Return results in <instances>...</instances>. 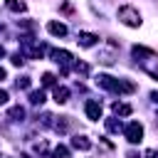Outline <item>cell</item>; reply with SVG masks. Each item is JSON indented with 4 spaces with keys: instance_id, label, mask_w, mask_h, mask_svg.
<instances>
[{
    "instance_id": "6da1fadb",
    "label": "cell",
    "mask_w": 158,
    "mask_h": 158,
    "mask_svg": "<svg viewBox=\"0 0 158 158\" xmlns=\"http://www.w3.org/2000/svg\"><path fill=\"white\" fill-rule=\"evenodd\" d=\"M96 86L106 89V91H114V94H133L136 91V84L133 81H126V79H116L111 74H99L96 79Z\"/></svg>"
},
{
    "instance_id": "7a4b0ae2",
    "label": "cell",
    "mask_w": 158,
    "mask_h": 158,
    "mask_svg": "<svg viewBox=\"0 0 158 158\" xmlns=\"http://www.w3.org/2000/svg\"><path fill=\"white\" fill-rule=\"evenodd\" d=\"M118 20H121L126 27H138V25H141V12H138L133 5H121V7H118Z\"/></svg>"
},
{
    "instance_id": "3957f363",
    "label": "cell",
    "mask_w": 158,
    "mask_h": 158,
    "mask_svg": "<svg viewBox=\"0 0 158 158\" xmlns=\"http://www.w3.org/2000/svg\"><path fill=\"white\" fill-rule=\"evenodd\" d=\"M123 136L128 143H141L143 141V126L138 121H131L128 126H123Z\"/></svg>"
},
{
    "instance_id": "277c9868",
    "label": "cell",
    "mask_w": 158,
    "mask_h": 158,
    "mask_svg": "<svg viewBox=\"0 0 158 158\" xmlns=\"http://www.w3.org/2000/svg\"><path fill=\"white\" fill-rule=\"evenodd\" d=\"M84 114H86V118L99 121V118H101V104H99L96 99H89V101L84 104Z\"/></svg>"
},
{
    "instance_id": "5b68a950",
    "label": "cell",
    "mask_w": 158,
    "mask_h": 158,
    "mask_svg": "<svg viewBox=\"0 0 158 158\" xmlns=\"http://www.w3.org/2000/svg\"><path fill=\"white\" fill-rule=\"evenodd\" d=\"M77 42H79L81 47H94V44L99 42V35H94V32H79V35H77Z\"/></svg>"
},
{
    "instance_id": "8992f818",
    "label": "cell",
    "mask_w": 158,
    "mask_h": 158,
    "mask_svg": "<svg viewBox=\"0 0 158 158\" xmlns=\"http://www.w3.org/2000/svg\"><path fill=\"white\" fill-rule=\"evenodd\" d=\"M52 57H54V62H57V64H62V67H67V64L74 59L67 49H52Z\"/></svg>"
},
{
    "instance_id": "52a82bcc",
    "label": "cell",
    "mask_w": 158,
    "mask_h": 158,
    "mask_svg": "<svg viewBox=\"0 0 158 158\" xmlns=\"http://www.w3.org/2000/svg\"><path fill=\"white\" fill-rule=\"evenodd\" d=\"M47 30H49V35H54V37H64V35H67V25H62V22H57V20L47 22Z\"/></svg>"
},
{
    "instance_id": "ba28073f",
    "label": "cell",
    "mask_w": 158,
    "mask_h": 158,
    "mask_svg": "<svg viewBox=\"0 0 158 158\" xmlns=\"http://www.w3.org/2000/svg\"><path fill=\"white\" fill-rule=\"evenodd\" d=\"M133 57H146V59H156V49H148V47H141V44H133Z\"/></svg>"
},
{
    "instance_id": "9c48e42d",
    "label": "cell",
    "mask_w": 158,
    "mask_h": 158,
    "mask_svg": "<svg viewBox=\"0 0 158 158\" xmlns=\"http://www.w3.org/2000/svg\"><path fill=\"white\" fill-rule=\"evenodd\" d=\"M69 126H72V116H59V118L54 121V131H57V133H67Z\"/></svg>"
},
{
    "instance_id": "30bf717a",
    "label": "cell",
    "mask_w": 158,
    "mask_h": 158,
    "mask_svg": "<svg viewBox=\"0 0 158 158\" xmlns=\"http://www.w3.org/2000/svg\"><path fill=\"white\" fill-rule=\"evenodd\" d=\"M72 146H74L77 151H89V148H91V141H89L86 136H74V138H72Z\"/></svg>"
},
{
    "instance_id": "8fae6325",
    "label": "cell",
    "mask_w": 158,
    "mask_h": 158,
    "mask_svg": "<svg viewBox=\"0 0 158 158\" xmlns=\"http://www.w3.org/2000/svg\"><path fill=\"white\" fill-rule=\"evenodd\" d=\"M54 101L57 104H67L69 101V89L67 86H54Z\"/></svg>"
},
{
    "instance_id": "7c38bea8",
    "label": "cell",
    "mask_w": 158,
    "mask_h": 158,
    "mask_svg": "<svg viewBox=\"0 0 158 158\" xmlns=\"http://www.w3.org/2000/svg\"><path fill=\"white\" fill-rule=\"evenodd\" d=\"M114 114H116V116H131V114H133V106H131V104H118V101H114Z\"/></svg>"
},
{
    "instance_id": "4fadbf2b",
    "label": "cell",
    "mask_w": 158,
    "mask_h": 158,
    "mask_svg": "<svg viewBox=\"0 0 158 158\" xmlns=\"http://www.w3.org/2000/svg\"><path fill=\"white\" fill-rule=\"evenodd\" d=\"M7 118H10V121H22V118H25V109H22V106H12V109L7 111Z\"/></svg>"
},
{
    "instance_id": "5bb4252c",
    "label": "cell",
    "mask_w": 158,
    "mask_h": 158,
    "mask_svg": "<svg viewBox=\"0 0 158 158\" xmlns=\"http://www.w3.org/2000/svg\"><path fill=\"white\" fill-rule=\"evenodd\" d=\"M5 5H7V10H12V12H25V2L22 0H5Z\"/></svg>"
},
{
    "instance_id": "9a60e30c",
    "label": "cell",
    "mask_w": 158,
    "mask_h": 158,
    "mask_svg": "<svg viewBox=\"0 0 158 158\" xmlns=\"http://www.w3.org/2000/svg\"><path fill=\"white\" fill-rule=\"evenodd\" d=\"M30 104L32 106H42L44 104V91H30Z\"/></svg>"
},
{
    "instance_id": "2e32d148",
    "label": "cell",
    "mask_w": 158,
    "mask_h": 158,
    "mask_svg": "<svg viewBox=\"0 0 158 158\" xmlns=\"http://www.w3.org/2000/svg\"><path fill=\"white\" fill-rule=\"evenodd\" d=\"M106 128H109L111 133H118V131H123V123L116 121V118H106Z\"/></svg>"
},
{
    "instance_id": "e0dca14e",
    "label": "cell",
    "mask_w": 158,
    "mask_h": 158,
    "mask_svg": "<svg viewBox=\"0 0 158 158\" xmlns=\"http://www.w3.org/2000/svg\"><path fill=\"white\" fill-rule=\"evenodd\" d=\"M52 158H69V148L67 146H57L52 151Z\"/></svg>"
},
{
    "instance_id": "ac0fdd59",
    "label": "cell",
    "mask_w": 158,
    "mask_h": 158,
    "mask_svg": "<svg viewBox=\"0 0 158 158\" xmlns=\"http://www.w3.org/2000/svg\"><path fill=\"white\" fill-rule=\"evenodd\" d=\"M17 27H20V30H27V32H32L37 25H35L32 20H17Z\"/></svg>"
},
{
    "instance_id": "d6986e66",
    "label": "cell",
    "mask_w": 158,
    "mask_h": 158,
    "mask_svg": "<svg viewBox=\"0 0 158 158\" xmlns=\"http://www.w3.org/2000/svg\"><path fill=\"white\" fill-rule=\"evenodd\" d=\"M42 84H44V86H52V84H54V74H52V72H44V74H42Z\"/></svg>"
},
{
    "instance_id": "ffe728a7",
    "label": "cell",
    "mask_w": 158,
    "mask_h": 158,
    "mask_svg": "<svg viewBox=\"0 0 158 158\" xmlns=\"http://www.w3.org/2000/svg\"><path fill=\"white\" fill-rule=\"evenodd\" d=\"M74 69H77L79 74H89V64H84V62H77V64H74Z\"/></svg>"
},
{
    "instance_id": "44dd1931",
    "label": "cell",
    "mask_w": 158,
    "mask_h": 158,
    "mask_svg": "<svg viewBox=\"0 0 158 158\" xmlns=\"http://www.w3.org/2000/svg\"><path fill=\"white\" fill-rule=\"evenodd\" d=\"M17 89H30V77H20L17 79Z\"/></svg>"
},
{
    "instance_id": "7402d4cb",
    "label": "cell",
    "mask_w": 158,
    "mask_h": 158,
    "mask_svg": "<svg viewBox=\"0 0 158 158\" xmlns=\"http://www.w3.org/2000/svg\"><path fill=\"white\" fill-rule=\"evenodd\" d=\"M22 62H25V57H22L20 52H17V54H12V64H15V67H22Z\"/></svg>"
},
{
    "instance_id": "603a6c76",
    "label": "cell",
    "mask_w": 158,
    "mask_h": 158,
    "mask_svg": "<svg viewBox=\"0 0 158 158\" xmlns=\"http://www.w3.org/2000/svg\"><path fill=\"white\" fill-rule=\"evenodd\" d=\"M44 151H47V143H44V141L35 143V153H44Z\"/></svg>"
},
{
    "instance_id": "cb8c5ba5",
    "label": "cell",
    "mask_w": 158,
    "mask_h": 158,
    "mask_svg": "<svg viewBox=\"0 0 158 158\" xmlns=\"http://www.w3.org/2000/svg\"><path fill=\"white\" fill-rule=\"evenodd\" d=\"M7 99H10V96H7V91H5V89H0V106H2V104H7Z\"/></svg>"
},
{
    "instance_id": "d4e9b609",
    "label": "cell",
    "mask_w": 158,
    "mask_h": 158,
    "mask_svg": "<svg viewBox=\"0 0 158 158\" xmlns=\"http://www.w3.org/2000/svg\"><path fill=\"white\" fill-rule=\"evenodd\" d=\"M146 158H158V148H148L146 151Z\"/></svg>"
},
{
    "instance_id": "484cf974",
    "label": "cell",
    "mask_w": 158,
    "mask_h": 158,
    "mask_svg": "<svg viewBox=\"0 0 158 158\" xmlns=\"http://www.w3.org/2000/svg\"><path fill=\"white\" fill-rule=\"evenodd\" d=\"M62 12H67V15H69V12H72V5H69V2H64V5H62Z\"/></svg>"
},
{
    "instance_id": "4316f807",
    "label": "cell",
    "mask_w": 158,
    "mask_h": 158,
    "mask_svg": "<svg viewBox=\"0 0 158 158\" xmlns=\"http://www.w3.org/2000/svg\"><path fill=\"white\" fill-rule=\"evenodd\" d=\"M126 158H141V156H138V153H136V151H131V153H128V156H126Z\"/></svg>"
},
{
    "instance_id": "83f0119b",
    "label": "cell",
    "mask_w": 158,
    "mask_h": 158,
    "mask_svg": "<svg viewBox=\"0 0 158 158\" xmlns=\"http://www.w3.org/2000/svg\"><path fill=\"white\" fill-rule=\"evenodd\" d=\"M151 99H153V101L158 104V91H153V94H151Z\"/></svg>"
},
{
    "instance_id": "f1b7e54d",
    "label": "cell",
    "mask_w": 158,
    "mask_h": 158,
    "mask_svg": "<svg viewBox=\"0 0 158 158\" xmlns=\"http://www.w3.org/2000/svg\"><path fill=\"white\" fill-rule=\"evenodd\" d=\"M2 57H5V47L0 44V59H2Z\"/></svg>"
},
{
    "instance_id": "f546056e",
    "label": "cell",
    "mask_w": 158,
    "mask_h": 158,
    "mask_svg": "<svg viewBox=\"0 0 158 158\" xmlns=\"http://www.w3.org/2000/svg\"><path fill=\"white\" fill-rule=\"evenodd\" d=\"M0 79H5V69L2 67H0Z\"/></svg>"
},
{
    "instance_id": "4dcf8cb0",
    "label": "cell",
    "mask_w": 158,
    "mask_h": 158,
    "mask_svg": "<svg viewBox=\"0 0 158 158\" xmlns=\"http://www.w3.org/2000/svg\"><path fill=\"white\" fill-rule=\"evenodd\" d=\"M0 158H2V156H0Z\"/></svg>"
}]
</instances>
